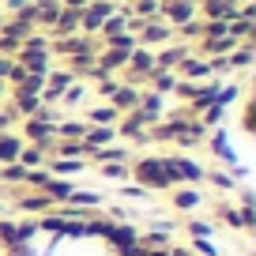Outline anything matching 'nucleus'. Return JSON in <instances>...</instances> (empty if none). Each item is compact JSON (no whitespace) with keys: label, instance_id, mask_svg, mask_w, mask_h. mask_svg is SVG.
Segmentation results:
<instances>
[{"label":"nucleus","instance_id":"1","mask_svg":"<svg viewBox=\"0 0 256 256\" xmlns=\"http://www.w3.org/2000/svg\"><path fill=\"white\" fill-rule=\"evenodd\" d=\"M136 181L144 184L147 192L151 188H174L177 184V177H174V170H170V158H144V162H136Z\"/></svg>","mask_w":256,"mask_h":256},{"label":"nucleus","instance_id":"2","mask_svg":"<svg viewBox=\"0 0 256 256\" xmlns=\"http://www.w3.org/2000/svg\"><path fill=\"white\" fill-rule=\"evenodd\" d=\"M38 234V222H0V241L8 245H26Z\"/></svg>","mask_w":256,"mask_h":256},{"label":"nucleus","instance_id":"3","mask_svg":"<svg viewBox=\"0 0 256 256\" xmlns=\"http://www.w3.org/2000/svg\"><path fill=\"white\" fill-rule=\"evenodd\" d=\"M170 170H174L177 181H200L204 177V166L196 158H170Z\"/></svg>","mask_w":256,"mask_h":256},{"label":"nucleus","instance_id":"4","mask_svg":"<svg viewBox=\"0 0 256 256\" xmlns=\"http://www.w3.org/2000/svg\"><path fill=\"white\" fill-rule=\"evenodd\" d=\"M42 192H46V196H49V200H68V196H72V184H68V181H53V177H49V181L46 184H42Z\"/></svg>","mask_w":256,"mask_h":256},{"label":"nucleus","instance_id":"5","mask_svg":"<svg viewBox=\"0 0 256 256\" xmlns=\"http://www.w3.org/2000/svg\"><path fill=\"white\" fill-rule=\"evenodd\" d=\"M19 151H23V144L12 136H0V166H8V162L19 158Z\"/></svg>","mask_w":256,"mask_h":256},{"label":"nucleus","instance_id":"6","mask_svg":"<svg viewBox=\"0 0 256 256\" xmlns=\"http://www.w3.org/2000/svg\"><path fill=\"white\" fill-rule=\"evenodd\" d=\"M16 204L23 211H49V204H53V200H49L46 192H38V196H23V200H16Z\"/></svg>","mask_w":256,"mask_h":256},{"label":"nucleus","instance_id":"7","mask_svg":"<svg viewBox=\"0 0 256 256\" xmlns=\"http://www.w3.org/2000/svg\"><path fill=\"white\" fill-rule=\"evenodd\" d=\"M204 200V196H200V192H196V188H181V192H177V196H174V204H177V208H181V211H192V208H196V204H200Z\"/></svg>","mask_w":256,"mask_h":256},{"label":"nucleus","instance_id":"8","mask_svg":"<svg viewBox=\"0 0 256 256\" xmlns=\"http://www.w3.org/2000/svg\"><path fill=\"white\" fill-rule=\"evenodd\" d=\"M113 140V128H94V132H87V140H83V144L90 147V151H98V147H106Z\"/></svg>","mask_w":256,"mask_h":256},{"label":"nucleus","instance_id":"9","mask_svg":"<svg viewBox=\"0 0 256 256\" xmlns=\"http://www.w3.org/2000/svg\"><path fill=\"white\" fill-rule=\"evenodd\" d=\"M0 177H4L8 184H23L26 181V170L19 166V162H8V166H0Z\"/></svg>","mask_w":256,"mask_h":256},{"label":"nucleus","instance_id":"10","mask_svg":"<svg viewBox=\"0 0 256 256\" xmlns=\"http://www.w3.org/2000/svg\"><path fill=\"white\" fill-rule=\"evenodd\" d=\"M38 230H46V234H68V218H60V215H46L38 222Z\"/></svg>","mask_w":256,"mask_h":256},{"label":"nucleus","instance_id":"11","mask_svg":"<svg viewBox=\"0 0 256 256\" xmlns=\"http://www.w3.org/2000/svg\"><path fill=\"white\" fill-rule=\"evenodd\" d=\"M80 170H83L80 158H56L53 162V174H60V177H72V174H80Z\"/></svg>","mask_w":256,"mask_h":256},{"label":"nucleus","instance_id":"12","mask_svg":"<svg viewBox=\"0 0 256 256\" xmlns=\"http://www.w3.org/2000/svg\"><path fill=\"white\" fill-rule=\"evenodd\" d=\"M68 200H72V208H98L102 196H98V192H72Z\"/></svg>","mask_w":256,"mask_h":256},{"label":"nucleus","instance_id":"13","mask_svg":"<svg viewBox=\"0 0 256 256\" xmlns=\"http://www.w3.org/2000/svg\"><path fill=\"white\" fill-rule=\"evenodd\" d=\"M102 177H110V181H124L128 166H124V162H102Z\"/></svg>","mask_w":256,"mask_h":256},{"label":"nucleus","instance_id":"14","mask_svg":"<svg viewBox=\"0 0 256 256\" xmlns=\"http://www.w3.org/2000/svg\"><path fill=\"white\" fill-rule=\"evenodd\" d=\"M188 234H192V238H204V241H208L211 234H215V226H211V222H196V218H192V222H188Z\"/></svg>","mask_w":256,"mask_h":256},{"label":"nucleus","instance_id":"15","mask_svg":"<svg viewBox=\"0 0 256 256\" xmlns=\"http://www.w3.org/2000/svg\"><path fill=\"white\" fill-rule=\"evenodd\" d=\"M218 215H222V218H226V222H230V226H238V230H245V226H241V215H238V211H234V208H226V204H222V208H218Z\"/></svg>","mask_w":256,"mask_h":256},{"label":"nucleus","instance_id":"16","mask_svg":"<svg viewBox=\"0 0 256 256\" xmlns=\"http://www.w3.org/2000/svg\"><path fill=\"white\" fill-rule=\"evenodd\" d=\"M226 136H215V154L218 158H226V162H234V151H230V144H222Z\"/></svg>","mask_w":256,"mask_h":256},{"label":"nucleus","instance_id":"17","mask_svg":"<svg viewBox=\"0 0 256 256\" xmlns=\"http://www.w3.org/2000/svg\"><path fill=\"white\" fill-rule=\"evenodd\" d=\"M211 181H215L218 188H226V192L234 188V177H230V174H211Z\"/></svg>","mask_w":256,"mask_h":256},{"label":"nucleus","instance_id":"18","mask_svg":"<svg viewBox=\"0 0 256 256\" xmlns=\"http://www.w3.org/2000/svg\"><path fill=\"white\" fill-rule=\"evenodd\" d=\"M120 192H124V196H132V200H140V196H147V188H144V184H124V188H120Z\"/></svg>","mask_w":256,"mask_h":256},{"label":"nucleus","instance_id":"19","mask_svg":"<svg viewBox=\"0 0 256 256\" xmlns=\"http://www.w3.org/2000/svg\"><path fill=\"white\" fill-rule=\"evenodd\" d=\"M196 252H204V256H215V245H211V241H204V238H196Z\"/></svg>","mask_w":256,"mask_h":256},{"label":"nucleus","instance_id":"20","mask_svg":"<svg viewBox=\"0 0 256 256\" xmlns=\"http://www.w3.org/2000/svg\"><path fill=\"white\" fill-rule=\"evenodd\" d=\"M113 117H117V110H98L94 113V120H113Z\"/></svg>","mask_w":256,"mask_h":256},{"label":"nucleus","instance_id":"21","mask_svg":"<svg viewBox=\"0 0 256 256\" xmlns=\"http://www.w3.org/2000/svg\"><path fill=\"white\" fill-rule=\"evenodd\" d=\"M64 136H83V124H64Z\"/></svg>","mask_w":256,"mask_h":256},{"label":"nucleus","instance_id":"22","mask_svg":"<svg viewBox=\"0 0 256 256\" xmlns=\"http://www.w3.org/2000/svg\"><path fill=\"white\" fill-rule=\"evenodd\" d=\"M140 256H170V248H158V252H140Z\"/></svg>","mask_w":256,"mask_h":256},{"label":"nucleus","instance_id":"23","mask_svg":"<svg viewBox=\"0 0 256 256\" xmlns=\"http://www.w3.org/2000/svg\"><path fill=\"white\" fill-rule=\"evenodd\" d=\"M0 211H4V208H0Z\"/></svg>","mask_w":256,"mask_h":256}]
</instances>
